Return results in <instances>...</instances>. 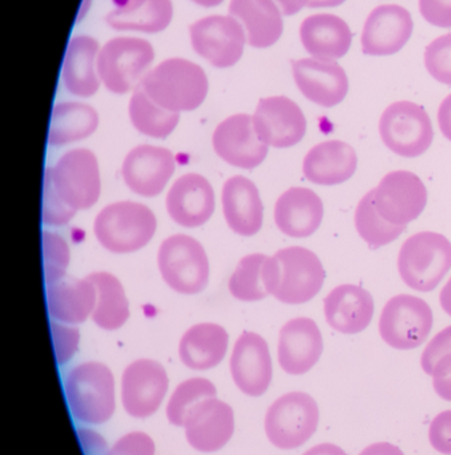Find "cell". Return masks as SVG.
<instances>
[{"instance_id": "1", "label": "cell", "mask_w": 451, "mask_h": 455, "mask_svg": "<svg viewBox=\"0 0 451 455\" xmlns=\"http://www.w3.org/2000/svg\"><path fill=\"white\" fill-rule=\"evenodd\" d=\"M63 389L69 413L79 424L101 427L114 419L117 408L116 379L106 363H77L64 377Z\"/></svg>"}, {"instance_id": "2", "label": "cell", "mask_w": 451, "mask_h": 455, "mask_svg": "<svg viewBox=\"0 0 451 455\" xmlns=\"http://www.w3.org/2000/svg\"><path fill=\"white\" fill-rule=\"evenodd\" d=\"M138 85L154 103L178 114L199 108L210 90L204 69L183 58L165 59Z\"/></svg>"}, {"instance_id": "3", "label": "cell", "mask_w": 451, "mask_h": 455, "mask_svg": "<svg viewBox=\"0 0 451 455\" xmlns=\"http://www.w3.org/2000/svg\"><path fill=\"white\" fill-rule=\"evenodd\" d=\"M156 228V216L146 205L119 202L99 212L93 232L107 251L124 254L143 249L154 237Z\"/></svg>"}, {"instance_id": "4", "label": "cell", "mask_w": 451, "mask_h": 455, "mask_svg": "<svg viewBox=\"0 0 451 455\" xmlns=\"http://www.w3.org/2000/svg\"><path fill=\"white\" fill-rule=\"evenodd\" d=\"M451 269V243L444 235L420 232L402 243L399 272L413 291H433Z\"/></svg>"}, {"instance_id": "5", "label": "cell", "mask_w": 451, "mask_h": 455, "mask_svg": "<svg viewBox=\"0 0 451 455\" xmlns=\"http://www.w3.org/2000/svg\"><path fill=\"white\" fill-rule=\"evenodd\" d=\"M320 411L308 393L289 392L273 401L264 419L266 438L280 451L305 445L319 427Z\"/></svg>"}, {"instance_id": "6", "label": "cell", "mask_w": 451, "mask_h": 455, "mask_svg": "<svg viewBox=\"0 0 451 455\" xmlns=\"http://www.w3.org/2000/svg\"><path fill=\"white\" fill-rule=\"evenodd\" d=\"M154 60L148 40L120 36L108 40L98 56V74L109 92L124 95L140 84Z\"/></svg>"}, {"instance_id": "7", "label": "cell", "mask_w": 451, "mask_h": 455, "mask_svg": "<svg viewBox=\"0 0 451 455\" xmlns=\"http://www.w3.org/2000/svg\"><path fill=\"white\" fill-rule=\"evenodd\" d=\"M157 265L162 280L180 294H199L210 281V261L199 241L191 235H173L159 248Z\"/></svg>"}, {"instance_id": "8", "label": "cell", "mask_w": 451, "mask_h": 455, "mask_svg": "<svg viewBox=\"0 0 451 455\" xmlns=\"http://www.w3.org/2000/svg\"><path fill=\"white\" fill-rule=\"evenodd\" d=\"M119 395L127 416L135 419H151L170 395L167 369L151 358L133 361L123 371Z\"/></svg>"}, {"instance_id": "9", "label": "cell", "mask_w": 451, "mask_h": 455, "mask_svg": "<svg viewBox=\"0 0 451 455\" xmlns=\"http://www.w3.org/2000/svg\"><path fill=\"white\" fill-rule=\"evenodd\" d=\"M45 172L52 181L56 194L75 211L93 207L100 196V172L98 159L90 149L66 152Z\"/></svg>"}, {"instance_id": "10", "label": "cell", "mask_w": 451, "mask_h": 455, "mask_svg": "<svg viewBox=\"0 0 451 455\" xmlns=\"http://www.w3.org/2000/svg\"><path fill=\"white\" fill-rule=\"evenodd\" d=\"M380 135L392 152L413 159L431 148L434 131L423 107L402 100L391 104L381 115Z\"/></svg>"}, {"instance_id": "11", "label": "cell", "mask_w": 451, "mask_h": 455, "mask_svg": "<svg viewBox=\"0 0 451 455\" xmlns=\"http://www.w3.org/2000/svg\"><path fill=\"white\" fill-rule=\"evenodd\" d=\"M433 312L425 299L399 294L389 299L380 317V334L397 350L420 347L433 328Z\"/></svg>"}, {"instance_id": "12", "label": "cell", "mask_w": 451, "mask_h": 455, "mask_svg": "<svg viewBox=\"0 0 451 455\" xmlns=\"http://www.w3.org/2000/svg\"><path fill=\"white\" fill-rule=\"evenodd\" d=\"M192 48L216 68L239 63L247 44L242 24L232 15H210L189 27Z\"/></svg>"}, {"instance_id": "13", "label": "cell", "mask_w": 451, "mask_h": 455, "mask_svg": "<svg viewBox=\"0 0 451 455\" xmlns=\"http://www.w3.org/2000/svg\"><path fill=\"white\" fill-rule=\"evenodd\" d=\"M274 259L279 265V283L273 296L288 305L313 299L324 286V265L314 251L303 246L280 249Z\"/></svg>"}, {"instance_id": "14", "label": "cell", "mask_w": 451, "mask_h": 455, "mask_svg": "<svg viewBox=\"0 0 451 455\" xmlns=\"http://www.w3.org/2000/svg\"><path fill=\"white\" fill-rule=\"evenodd\" d=\"M181 429L186 443L194 451L202 454L218 453L233 438L236 416L233 408L216 395L192 408Z\"/></svg>"}, {"instance_id": "15", "label": "cell", "mask_w": 451, "mask_h": 455, "mask_svg": "<svg viewBox=\"0 0 451 455\" xmlns=\"http://www.w3.org/2000/svg\"><path fill=\"white\" fill-rule=\"evenodd\" d=\"M428 204V189L410 171H394L384 176L375 189L378 215L393 226L407 227L420 218Z\"/></svg>"}, {"instance_id": "16", "label": "cell", "mask_w": 451, "mask_h": 455, "mask_svg": "<svg viewBox=\"0 0 451 455\" xmlns=\"http://www.w3.org/2000/svg\"><path fill=\"white\" fill-rule=\"evenodd\" d=\"M232 381L240 393L250 398L263 397L273 379V363L268 342L253 331L236 339L229 358Z\"/></svg>"}, {"instance_id": "17", "label": "cell", "mask_w": 451, "mask_h": 455, "mask_svg": "<svg viewBox=\"0 0 451 455\" xmlns=\"http://www.w3.org/2000/svg\"><path fill=\"white\" fill-rule=\"evenodd\" d=\"M252 117L258 138L274 148H289L300 143L308 128L305 115L287 96L261 99Z\"/></svg>"}, {"instance_id": "18", "label": "cell", "mask_w": 451, "mask_h": 455, "mask_svg": "<svg viewBox=\"0 0 451 455\" xmlns=\"http://www.w3.org/2000/svg\"><path fill=\"white\" fill-rule=\"evenodd\" d=\"M212 143L218 157L241 170L258 167L268 155L269 146L258 138L253 117L247 114L221 122L213 132Z\"/></svg>"}, {"instance_id": "19", "label": "cell", "mask_w": 451, "mask_h": 455, "mask_svg": "<svg viewBox=\"0 0 451 455\" xmlns=\"http://www.w3.org/2000/svg\"><path fill=\"white\" fill-rule=\"evenodd\" d=\"M175 172V157L162 147H135L125 156L122 176L125 186L143 197H156L164 191Z\"/></svg>"}, {"instance_id": "20", "label": "cell", "mask_w": 451, "mask_h": 455, "mask_svg": "<svg viewBox=\"0 0 451 455\" xmlns=\"http://www.w3.org/2000/svg\"><path fill=\"white\" fill-rule=\"evenodd\" d=\"M415 23L407 8L399 4L376 7L362 28V52L370 56H389L400 52L412 37Z\"/></svg>"}, {"instance_id": "21", "label": "cell", "mask_w": 451, "mask_h": 455, "mask_svg": "<svg viewBox=\"0 0 451 455\" xmlns=\"http://www.w3.org/2000/svg\"><path fill=\"white\" fill-rule=\"evenodd\" d=\"M292 72L298 90L317 106L332 108L348 95V75L336 61L300 59L293 61Z\"/></svg>"}, {"instance_id": "22", "label": "cell", "mask_w": 451, "mask_h": 455, "mask_svg": "<svg viewBox=\"0 0 451 455\" xmlns=\"http://www.w3.org/2000/svg\"><path fill=\"white\" fill-rule=\"evenodd\" d=\"M322 350V334L312 318H293L280 331L277 358L280 368L290 376L308 373L319 363Z\"/></svg>"}, {"instance_id": "23", "label": "cell", "mask_w": 451, "mask_h": 455, "mask_svg": "<svg viewBox=\"0 0 451 455\" xmlns=\"http://www.w3.org/2000/svg\"><path fill=\"white\" fill-rule=\"evenodd\" d=\"M165 205L168 215L178 226L199 228L215 212V191L204 176L186 173L170 187Z\"/></svg>"}, {"instance_id": "24", "label": "cell", "mask_w": 451, "mask_h": 455, "mask_svg": "<svg viewBox=\"0 0 451 455\" xmlns=\"http://www.w3.org/2000/svg\"><path fill=\"white\" fill-rule=\"evenodd\" d=\"M324 313L330 328L343 334H359L372 323L375 301L361 286L345 283L325 297Z\"/></svg>"}, {"instance_id": "25", "label": "cell", "mask_w": 451, "mask_h": 455, "mask_svg": "<svg viewBox=\"0 0 451 455\" xmlns=\"http://www.w3.org/2000/svg\"><path fill=\"white\" fill-rule=\"evenodd\" d=\"M322 218V200L316 192L303 187L288 189L274 205L276 226L289 237H309L321 226Z\"/></svg>"}, {"instance_id": "26", "label": "cell", "mask_w": 451, "mask_h": 455, "mask_svg": "<svg viewBox=\"0 0 451 455\" xmlns=\"http://www.w3.org/2000/svg\"><path fill=\"white\" fill-rule=\"evenodd\" d=\"M224 218L237 235L250 237L260 232L264 221V205L260 192L253 181L244 176L228 179L223 187Z\"/></svg>"}, {"instance_id": "27", "label": "cell", "mask_w": 451, "mask_h": 455, "mask_svg": "<svg viewBox=\"0 0 451 455\" xmlns=\"http://www.w3.org/2000/svg\"><path fill=\"white\" fill-rule=\"evenodd\" d=\"M300 39L306 52L320 60L336 61L352 47L351 27L333 13H316L301 23Z\"/></svg>"}, {"instance_id": "28", "label": "cell", "mask_w": 451, "mask_h": 455, "mask_svg": "<svg viewBox=\"0 0 451 455\" xmlns=\"http://www.w3.org/2000/svg\"><path fill=\"white\" fill-rule=\"evenodd\" d=\"M357 170V154L345 141L329 140L317 144L306 154L303 172L317 186L345 183Z\"/></svg>"}, {"instance_id": "29", "label": "cell", "mask_w": 451, "mask_h": 455, "mask_svg": "<svg viewBox=\"0 0 451 455\" xmlns=\"http://www.w3.org/2000/svg\"><path fill=\"white\" fill-rule=\"evenodd\" d=\"M100 45L95 37L77 35L69 40L63 61L64 87L77 98H91L100 87L98 56Z\"/></svg>"}, {"instance_id": "30", "label": "cell", "mask_w": 451, "mask_h": 455, "mask_svg": "<svg viewBox=\"0 0 451 455\" xmlns=\"http://www.w3.org/2000/svg\"><path fill=\"white\" fill-rule=\"evenodd\" d=\"M229 336L218 323H197L189 328L178 344V358L186 368L207 371L220 365L228 353Z\"/></svg>"}, {"instance_id": "31", "label": "cell", "mask_w": 451, "mask_h": 455, "mask_svg": "<svg viewBox=\"0 0 451 455\" xmlns=\"http://www.w3.org/2000/svg\"><path fill=\"white\" fill-rule=\"evenodd\" d=\"M229 15L242 24L253 48L272 47L284 31L282 12L274 0H231Z\"/></svg>"}, {"instance_id": "32", "label": "cell", "mask_w": 451, "mask_h": 455, "mask_svg": "<svg viewBox=\"0 0 451 455\" xmlns=\"http://www.w3.org/2000/svg\"><path fill=\"white\" fill-rule=\"evenodd\" d=\"M47 307L51 317L59 323H83L92 315L96 289L90 278H63L47 285Z\"/></svg>"}, {"instance_id": "33", "label": "cell", "mask_w": 451, "mask_h": 455, "mask_svg": "<svg viewBox=\"0 0 451 455\" xmlns=\"http://www.w3.org/2000/svg\"><path fill=\"white\" fill-rule=\"evenodd\" d=\"M277 283L279 265L274 256L253 253L240 259L229 278V291L240 301H260L273 296Z\"/></svg>"}, {"instance_id": "34", "label": "cell", "mask_w": 451, "mask_h": 455, "mask_svg": "<svg viewBox=\"0 0 451 455\" xmlns=\"http://www.w3.org/2000/svg\"><path fill=\"white\" fill-rule=\"evenodd\" d=\"M172 18V0H127L108 12L106 21L116 31L157 34L170 26Z\"/></svg>"}, {"instance_id": "35", "label": "cell", "mask_w": 451, "mask_h": 455, "mask_svg": "<svg viewBox=\"0 0 451 455\" xmlns=\"http://www.w3.org/2000/svg\"><path fill=\"white\" fill-rule=\"evenodd\" d=\"M99 125V115L93 107L77 101H63L52 109L48 144L64 147L93 135Z\"/></svg>"}, {"instance_id": "36", "label": "cell", "mask_w": 451, "mask_h": 455, "mask_svg": "<svg viewBox=\"0 0 451 455\" xmlns=\"http://www.w3.org/2000/svg\"><path fill=\"white\" fill-rule=\"evenodd\" d=\"M96 289V305L92 320L104 331H117L130 318V304L122 283L108 272L87 275Z\"/></svg>"}, {"instance_id": "37", "label": "cell", "mask_w": 451, "mask_h": 455, "mask_svg": "<svg viewBox=\"0 0 451 455\" xmlns=\"http://www.w3.org/2000/svg\"><path fill=\"white\" fill-rule=\"evenodd\" d=\"M128 112L133 127L143 135L154 139L168 138L180 120V114L168 111L154 103L140 85L135 88L131 96Z\"/></svg>"}, {"instance_id": "38", "label": "cell", "mask_w": 451, "mask_h": 455, "mask_svg": "<svg viewBox=\"0 0 451 455\" xmlns=\"http://www.w3.org/2000/svg\"><path fill=\"white\" fill-rule=\"evenodd\" d=\"M218 387L205 377H191L181 381L168 395L165 403V417L172 427H183L184 419L192 408L207 400L216 397Z\"/></svg>"}, {"instance_id": "39", "label": "cell", "mask_w": 451, "mask_h": 455, "mask_svg": "<svg viewBox=\"0 0 451 455\" xmlns=\"http://www.w3.org/2000/svg\"><path fill=\"white\" fill-rule=\"evenodd\" d=\"M354 224H356L360 237L375 249L393 243L405 232V228H407L389 224L378 215L375 205V189L368 192L360 200L356 208V215H354Z\"/></svg>"}, {"instance_id": "40", "label": "cell", "mask_w": 451, "mask_h": 455, "mask_svg": "<svg viewBox=\"0 0 451 455\" xmlns=\"http://www.w3.org/2000/svg\"><path fill=\"white\" fill-rule=\"evenodd\" d=\"M43 237V267L47 285L63 280L69 265V248L66 240L56 233L44 230Z\"/></svg>"}, {"instance_id": "41", "label": "cell", "mask_w": 451, "mask_h": 455, "mask_svg": "<svg viewBox=\"0 0 451 455\" xmlns=\"http://www.w3.org/2000/svg\"><path fill=\"white\" fill-rule=\"evenodd\" d=\"M425 67L437 82L451 85V34L437 37L426 47Z\"/></svg>"}, {"instance_id": "42", "label": "cell", "mask_w": 451, "mask_h": 455, "mask_svg": "<svg viewBox=\"0 0 451 455\" xmlns=\"http://www.w3.org/2000/svg\"><path fill=\"white\" fill-rule=\"evenodd\" d=\"M77 211L69 207L61 200L53 188L52 181L47 172H44V186H43V212L42 220L45 226H66L74 219Z\"/></svg>"}, {"instance_id": "43", "label": "cell", "mask_w": 451, "mask_h": 455, "mask_svg": "<svg viewBox=\"0 0 451 455\" xmlns=\"http://www.w3.org/2000/svg\"><path fill=\"white\" fill-rule=\"evenodd\" d=\"M51 333H52L56 363L59 366L66 365L79 350V331L76 328H72L68 323L52 321L51 323Z\"/></svg>"}, {"instance_id": "44", "label": "cell", "mask_w": 451, "mask_h": 455, "mask_svg": "<svg viewBox=\"0 0 451 455\" xmlns=\"http://www.w3.org/2000/svg\"><path fill=\"white\" fill-rule=\"evenodd\" d=\"M107 455H156V443L148 433L132 430L117 438Z\"/></svg>"}, {"instance_id": "45", "label": "cell", "mask_w": 451, "mask_h": 455, "mask_svg": "<svg viewBox=\"0 0 451 455\" xmlns=\"http://www.w3.org/2000/svg\"><path fill=\"white\" fill-rule=\"evenodd\" d=\"M451 353V325L439 331L434 339L426 345L421 355V366L428 376L433 374L434 366L445 355Z\"/></svg>"}, {"instance_id": "46", "label": "cell", "mask_w": 451, "mask_h": 455, "mask_svg": "<svg viewBox=\"0 0 451 455\" xmlns=\"http://www.w3.org/2000/svg\"><path fill=\"white\" fill-rule=\"evenodd\" d=\"M429 441L434 451L451 455V411L437 414L429 427Z\"/></svg>"}, {"instance_id": "47", "label": "cell", "mask_w": 451, "mask_h": 455, "mask_svg": "<svg viewBox=\"0 0 451 455\" xmlns=\"http://www.w3.org/2000/svg\"><path fill=\"white\" fill-rule=\"evenodd\" d=\"M421 15L439 28H451V0H420Z\"/></svg>"}, {"instance_id": "48", "label": "cell", "mask_w": 451, "mask_h": 455, "mask_svg": "<svg viewBox=\"0 0 451 455\" xmlns=\"http://www.w3.org/2000/svg\"><path fill=\"white\" fill-rule=\"evenodd\" d=\"M77 440L84 455H107L111 446L106 438L92 429V427H82L76 429Z\"/></svg>"}, {"instance_id": "49", "label": "cell", "mask_w": 451, "mask_h": 455, "mask_svg": "<svg viewBox=\"0 0 451 455\" xmlns=\"http://www.w3.org/2000/svg\"><path fill=\"white\" fill-rule=\"evenodd\" d=\"M433 387L442 400L451 403V353L442 357L434 366Z\"/></svg>"}, {"instance_id": "50", "label": "cell", "mask_w": 451, "mask_h": 455, "mask_svg": "<svg viewBox=\"0 0 451 455\" xmlns=\"http://www.w3.org/2000/svg\"><path fill=\"white\" fill-rule=\"evenodd\" d=\"M439 125L442 135L451 141V93L444 99L439 108Z\"/></svg>"}, {"instance_id": "51", "label": "cell", "mask_w": 451, "mask_h": 455, "mask_svg": "<svg viewBox=\"0 0 451 455\" xmlns=\"http://www.w3.org/2000/svg\"><path fill=\"white\" fill-rule=\"evenodd\" d=\"M360 455H405L399 446L389 443H377L368 446Z\"/></svg>"}, {"instance_id": "52", "label": "cell", "mask_w": 451, "mask_h": 455, "mask_svg": "<svg viewBox=\"0 0 451 455\" xmlns=\"http://www.w3.org/2000/svg\"><path fill=\"white\" fill-rule=\"evenodd\" d=\"M281 10L282 15L292 16L308 7L309 0H274Z\"/></svg>"}, {"instance_id": "53", "label": "cell", "mask_w": 451, "mask_h": 455, "mask_svg": "<svg viewBox=\"0 0 451 455\" xmlns=\"http://www.w3.org/2000/svg\"><path fill=\"white\" fill-rule=\"evenodd\" d=\"M303 455H348L340 446L333 445V443H320L309 449Z\"/></svg>"}, {"instance_id": "54", "label": "cell", "mask_w": 451, "mask_h": 455, "mask_svg": "<svg viewBox=\"0 0 451 455\" xmlns=\"http://www.w3.org/2000/svg\"><path fill=\"white\" fill-rule=\"evenodd\" d=\"M439 302H441L442 309L451 317V277L439 293Z\"/></svg>"}, {"instance_id": "55", "label": "cell", "mask_w": 451, "mask_h": 455, "mask_svg": "<svg viewBox=\"0 0 451 455\" xmlns=\"http://www.w3.org/2000/svg\"><path fill=\"white\" fill-rule=\"evenodd\" d=\"M346 0H309V8H333L345 3Z\"/></svg>"}, {"instance_id": "56", "label": "cell", "mask_w": 451, "mask_h": 455, "mask_svg": "<svg viewBox=\"0 0 451 455\" xmlns=\"http://www.w3.org/2000/svg\"><path fill=\"white\" fill-rule=\"evenodd\" d=\"M191 2H194V4L202 5V7L212 8L220 5L224 0H191Z\"/></svg>"}]
</instances>
